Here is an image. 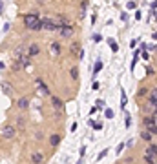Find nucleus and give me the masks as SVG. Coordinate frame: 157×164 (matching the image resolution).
Instances as JSON below:
<instances>
[{"label": "nucleus", "instance_id": "obj_24", "mask_svg": "<svg viewBox=\"0 0 157 164\" xmlns=\"http://www.w3.org/2000/svg\"><path fill=\"white\" fill-rule=\"evenodd\" d=\"M20 69H22V66H20V62H17V60H15V62H13V66H11V71H15V73H17V71H20Z\"/></svg>", "mask_w": 157, "mask_h": 164}, {"label": "nucleus", "instance_id": "obj_27", "mask_svg": "<svg viewBox=\"0 0 157 164\" xmlns=\"http://www.w3.org/2000/svg\"><path fill=\"white\" fill-rule=\"evenodd\" d=\"M91 38H93V42H95V44H99V42L102 40V35H99V33H95V35H93Z\"/></svg>", "mask_w": 157, "mask_h": 164}, {"label": "nucleus", "instance_id": "obj_16", "mask_svg": "<svg viewBox=\"0 0 157 164\" xmlns=\"http://www.w3.org/2000/svg\"><path fill=\"white\" fill-rule=\"evenodd\" d=\"M24 55H26V48H24V46H18V48H15V49H13V57H15V60H17V62L22 59Z\"/></svg>", "mask_w": 157, "mask_h": 164}, {"label": "nucleus", "instance_id": "obj_10", "mask_svg": "<svg viewBox=\"0 0 157 164\" xmlns=\"http://www.w3.org/2000/svg\"><path fill=\"white\" fill-rule=\"evenodd\" d=\"M40 29L55 31V29H57V26H55V22H53V18H42V20H40Z\"/></svg>", "mask_w": 157, "mask_h": 164}, {"label": "nucleus", "instance_id": "obj_14", "mask_svg": "<svg viewBox=\"0 0 157 164\" xmlns=\"http://www.w3.org/2000/svg\"><path fill=\"white\" fill-rule=\"evenodd\" d=\"M146 100H148V106L155 108L157 106V91H155V87L152 91H148V95H146Z\"/></svg>", "mask_w": 157, "mask_h": 164}, {"label": "nucleus", "instance_id": "obj_17", "mask_svg": "<svg viewBox=\"0 0 157 164\" xmlns=\"http://www.w3.org/2000/svg\"><path fill=\"white\" fill-rule=\"evenodd\" d=\"M49 49H51V55H53V57H59L60 55V44L59 42H51Z\"/></svg>", "mask_w": 157, "mask_h": 164}, {"label": "nucleus", "instance_id": "obj_12", "mask_svg": "<svg viewBox=\"0 0 157 164\" xmlns=\"http://www.w3.org/2000/svg\"><path fill=\"white\" fill-rule=\"evenodd\" d=\"M0 86H2V93H4L6 97H15V90H13V86L9 84L7 80H4Z\"/></svg>", "mask_w": 157, "mask_h": 164}, {"label": "nucleus", "instance_id": "obj_31", "mask_svg": "<svg viewBox=\"0 0 157 164\" xmlns=\"http://www.w3.org/2000/svg\"><path fill=\"white\" fill-rule=\"evenodd\" d=\"M146 51H148V49H146ZM146 51H141L139 55H141V57H143L144 60H148V59H150V55H148V53H146Z\"/></svg>", "mask_w": 157, "mask_h": 164}, {"label": "nucleus", "instance_id": "obj_3", "mask_svg": "<svg viewBox=\"0 0 157 164\" xmlns=\"http://www.w3.org/2000/svg\"><path fill=\"white\" fill-rule=\"evenodd\" d=\"M0 135H2L4 140H11L17 135V128L13 124H4V126H0Z\"/></svg>", "mask_w": 157, "mask_h": 164}, {"label": "nucleus", "instance_id": "obj_7", "mask_svg": "<svg viewBox=\"0 0 157 164\" xmlns=\"http://www.w3.org/2000/svg\"><path fill=\"white\" fill-rule=\"evenodd\" d=\"M59 33H60V38H71L73 37V33H75V29H73V26H62L59 27Z\"/></svg>", "mask_w": 157, "mask_h": 164}, {"label": "nucleus", "instance_id": "obj_18", "mask_svg": "<svg viewBox=\"0 0 157 164\" xmlns=\"http://www.w3.org/2000/svg\"><path fill=\"white\" fill-rule=\"evenodd\" d=\"M141 139H143L144 142H148V144H150V142H153V135L150 133V131H146V129L141 131Z\"/></svg>", "mask_w": 157, "mask_h": 164}, {"label": "nucleus", "instance_id": "obj_15", "mask_svg": "<svg viewBox=\"0 0 157 164\" xmlns=\"http://www.w3.org/2000/svg\"><path fill=\"white\" fill-rule=\"evenodd\" d=\"M48 142H49V146H51V148H57L60 142H62V137H60L59 133H53V135H49Z\"/></svg>", "mask_w": 157, "mask_h": 164}, {"label": "nucleus", "instance_id": "obj_5", "mask_svg": "<svg viewBox=\"0 0 157 164\" xmlns=\"http://www.w3.org/2000/svg\"><path fill=\"white\" fill-rule=\"evenodd\" d=\"M155 153H157L155 142H150V146L146 148V151H144V160L146 162H155Z\"/></svg>", "mask_w": 157, "mask_h": 164}, {"label": "nucleus", "instance_id": "obj_20", "mask_svg": "<svg viewBox=\"0 0 157 164\" xmlns=\"http://www.w3.org/2000/svg\"><path fill=\"white\" fill-rule=\"evenodd\" d=\"M69 51H71V55H77V51H80V44L79 42H71Z\"/></svg>", "mask_w": 157, "mask_h": 164}, {"label": "nucleus", "instance_id": "obj_26", "mask_svg": "<svg viewBox=\"0 0 157 164\" xmlns=\"http://www.w3.org/2000/svg\"><path fill=\"white\" fill-rule=\"evenodd\" d=\"M106 155H108V148H106V150H102V151L99 153V155H97V160H102V159L106 157Z\"/></svg>", "mask_w": 157, "mask_h": 164}, {"label": "nucleus", "instance_id": "obj_21", "mask_svg": "<svg viewBox=\"0 0 157 164\" xmlns=\"http://www.w3.org/2000/svg\"><path fill=\"white\" fill-rule=\"evenodd\" d=\"M101 69H102V60L99 59V60L95 62V66H93V77H95V75H97V73H99Z\"/></svg>", "mask_w": 157, "mask_h": 164}, {"label": "nucleus", "instance_id": "obj_9", "mask_svg": "<svg viewBox=\"0 0 157 164\" xmlns=\"http://www.w3.org/2000/svg\"><path fill=\"white\" fill-rule=\"evenodd\" d=\"M35 84H37V90H38V93H42L44 97H49L51 93H49V87L46 86V82L42 80V79H37L35 80Z\"/></svg>", "mask_w": 157, "mask_h": 164}, {"label": "nucleus", "instance_id": "obj_11", "mask_svg": "<svg viewBox=\"0 0 157 164\" xmlns=\"http://www.w3.org/2000/svg\"><path fill=\"white\" fill-rule=\"evenodd\" d=\"M17 108H18V111H26L29 108V98L27 97H18L17 98Z\"/></svg>", "mask_w": 157, "mask_h": 164}, {"label": "nucleus", "instance_id": "obj_1", "mask_svg": "<svg viewBox=\"0 0 157 164\" xmlns=\"http://www.w3.org/2000/svg\"><path fill=\"white\" fill-rule=\"evenodd\" d=\"M24 24H26V27L31 29V31H38V29H40V18H38L37 13H29V15L24 17Z\"/></svg>", "mask_w": 157, "mask_h": 164}, {"label": "nucleus", "instance_id": "obj_4", "mask_svg": "<svg viewBox=\"0 0 157 164\" xmlns=\"http://www.w3.org/2000/svg\"><path fill=\"white\" fill-rule=\"evenodd\" d=\"M51 97V106H53L55 113L57 115H64V102H62V98L57 97V95H49Z\"/></svg>", "mask_w": 157, "mask_h": 164}, {"label": "nucleus", "instance_id": "obj_37", "mask_svg": "<svg viewBox=\"0 0 157 164\" xmlns=\"http://www.w3.org/2000/svg\"><path fill=\"white\" fill-rule=\"evenodd\" d=\"M121 18H122V22H126V20H128V13H122Z\"/></svg>", "mask_w": 157, "mask_h": 164}, {"label": "nucleus", "instance_id": "obj_28", "mask_svg": "<svg viewBox=\"0 0 157 164\" xmlns=\"http://www.w3.org/2000/svg\"><path fill=\"white\" fill-rule=\"evenodd\" d=\"M124 146H126V144H124V142H121V144H119L117 148H115V151H117V155H121V151L124 150Z\"/></svg>", "mask_w": 157, "mask_h": 164}, {"label": "nucleus", "instance_id": "obj_40", "mask_svg": "<svg viewBox=\"0 0 157 164\" xmlns=\"http://www.w3.org/2000/svg\"><path fill=\"white\" fill-rule=\"evenodd\" d=\"M77 164H84V157H79V162Z\"/></svg>", "mask_w": 157, "mask_h": 164}, {"label": "nucleus", "instance_id": "obj_19", "mask_svg": "<svg viewBox=\"0 0 157 164\" xmlns=\"http://www.w3.org/2000/svg\"><path fill=\"white\" fill-rule=\"evenodd\" d=\"M69 75H71L73 80H79V68H77V66H71V68H69Z\"/></svg>", "mask_w": 157, "mask_h": 164}, {"label": "nucleus", "instance_id": "obj_22", "mask_svg": "<svg viewBox=\"0 0 157 164\" xmlns=\"http://www.w3.org/2000/svg\"><path fill=\"white\" fill-rule=\"evenodd\" d=\"M148 91H150L148 87H141V90L137 91V95H135V97H137V98H144L146 95H148Z\"/></svg>", "mask_w": 157, "mask_h": 164}, {"label": "nucleus", "instance_id": "obj_32", "mask_svg": "<svg viewBox=\"0 0 157 164\" xmlns=\"http://www.w3.org/2000/svg\"><path fill=\"white\" fill-rule=\"evenodd\" d=\"M135 7H137V4H135L133 0H132V2H128V6H126V9H135Z\"/></svg>", "mask_w": 157, "mask_h": 164}, {"label": "nucleus", "instance_id": "obj_35", "mask_svg": "<svg viewBox=\"0 0 157 164\" xmlns=\"http://www.w3.org/2000/svg\"><path fill=\"white\" fill-rule=\"evenodd\" d=\"M93 129H97V131H99V129H102V122H95V126H93Z\"/></svg>", "mask_w": 157, "mask_h": 164}, {"label": "nucleus", "instance_id": "obj_8", "mask_svg": "<svg viewBox=\"0 0 157 164\" xmlns=\"http://www.w3.org/2000/svg\"><path fill=\"white\" fill-rule=\"evenodd\" d=\"M29 160H31V164H44V160H46L44 151H35V153H31Z\"/></svg>", "mask_w": 157, "mask_h": 164}, {"label": "nucleus", "instance_id": "obj_33", "mask_svg": "<svg viewBox=\"0 0 157 164\" xmlns=\"http://www.w3.org/2000/svg\"><path fill=\"white\" fill-rule=\"evenodd\" d=\"M79 153H80V155H79V157H84V155H86V146H82Z\"/></svg>", "mask_w": 157, "mask_h": 164}, {"label": "nucleus", "instance_id": "obj_38", "mask_svg": "<svg viewBox=\"0 0 157 164\" xmlns=\"http://www.w3.org/2000/svg\"><path fill=\"white\" fill-rule=\"evenodd\" d=\"M135 46H137V38H135V40H132V42H130V48H135Z\"/></svg>", "mask_w": 157, "mask_h": 164}, {"label": "nucleus", "instance_id": "obj_29", "mask_svg": "<svg viewBox=\"0 0 157 164\" xmlns=\"http://www.w3.org/2000/svg\"><path fill=\"white\" fill-rule=\"evenodd\" d=\"M124 124H126V128L132 126V117H130V113H126V120H124Z\"/></svg>", "mask_w": 157, "mask_h": 164}, {"label": "nucleus", "instance_id": "obj_30", "mask_svg": "<svg viewBox=\"0 0 157 164\" xmlns=\"http://www.w3.org/2000/svg\"><path fill=\"white\" fill-rule=\"evenodd\" d=\"M146 73H148V75H155V68H153V66H148V68H146Z\"/></svg>", "mask_w": 157, "mask_h": 164}, {"label": "nucleus", "instance_id": "obj_6", "mask_svg": "<svg viewBox=\"0 0 157 164\" xmlns=\"http://www.w3.org/2000/svg\"><path fill=\"white\" fill-rule=\"evenodd\" d=\"M40 55V46L38 44H31V46H27V49H26V57L27 59H35V57H38Z\"/></svg>", "mask_w": 157, "mask_h": 164}, {"label": "nucleus", "instance_id": "obj_39", "mask_svg": "<svg viewBox=\"0 0 157 164\" xmlns=\"http://www.w3.org/2000/svg\"><path fill=\"white\" fill-rule=\"evenodd\" d=\"M97 108H104V102L102 100H97Z\"/></svg>", "mask_w": 157, "mask_h": 164}, {"label": "nucleus", "instance_id": "obj_25", "mask_svg": "<svg viewBox=\"0 0 157 164\" xmlns=\"http://www.w3.org/2000/svg\"><path fill=\"white\" fill-rule=\"evenodd\" d=\"M121 97H122L121 98V106L124 108V106H126V93H124V90H121Z\"/></svg>", "mask_w": 157, "mask_h": 164}, {"label": "nucleus", "instance_id": "obj_43", "mask_svg": "<svg viewBox=\"0 0 157 164\" xmlns=\"http://www.w3.org/2000/svg\"><path fill=\"white\" fill-rule=\"evenodd\" d=\"M0 2H2V0H0Z\"/></svg>", "mask_w": 157, "mask_h": 164}, {"label": "nucleus", "instance_id": "obj_2", "mask_svg": "<svg viewBox=\"0 0 157 164\" xmlns=\"http://www.w3.org/2000/svg\"><path fill=\"white\" fill-rule=\"evenodd\" d=\"M143 126H144V129L146 131H150V133L155 137V133H157V122H155V115H144L143 117Z\"/></svg>", "mask_w": 157, "mask_h": 164}, {"label": "nucleus", "instance_id": "obj_36", "mask_svg": "<svg viewBox=\"0 0 157 164\" xmlns=\"http://www.w3.org/2000/svg\"><path fill=\"white\" fill-rule=\"evenodd\" d=\"M146 49H150V51H155V44H150V46L146 44Z\"/></svg>", "mask_w": 157, "mask_h": 164}, {"label": "nucleus", "instance_id": "obj_41", "mask_svg": "<svg viewBox=\"0 0 157 164\" xmlns=\"http://www.w3.org/2000/svg\"><path fill=\"white\" fill-rule=\"evenodd\" d=\"M4 68H6V64H4L2 60H0V69H4Z\"/></svg>", "mask_w": 157, "mask_h": 164}, {"label": "nucleus", "instance_id": "obj_34", "mask_svg": "<svg viewBox=\"0 0 157 164\" xmlns=\"http://www.w3.org/2000/svg\"><path fill=\"white\" fill-rule=\"evenodd\" d=\"M113 115H115V113L111 111V109H106V117H108V118H113Z\"/></svg>", "mask_w": 157, "mask_h": 164}, {"label": "nucleus", "instance_id": "obj_42", "mask_svg": "<svg viewBox=\"0 0 157 164\" xmlns=\"http://www.w3.org/2000/svg\"><path fill=\"white\" fill-rule=\"evenodd\" d=\"M2 9H4V6H2V2H0V13H2Z\"/></svg>", "mask_w": 157, "mask_h": 164}, {"label": "nucleus", "instance_id": "obj_13", "mask_svg": "<svg viewBox=\"0 0 157 164\" xmlns=\"http://www.w3.org/2000/svg\"><path fill=\"white\" fill-rule=\"evenodd\" d=\"M15 128H18V129H26V126H27V118L24 117V115H17V118H15V124H13Z\"/></svg>", "mask_w": 157, "mask_h": 164}, {"label": "nucleus", "instance_id": "obj_23", "mask_svg": "<svg viewBox=\"0 0 157 164\" xmlns=\"http://www.w3.org/2000/svg\"><path fill=\"white\" fill-rule=\"evenodd\" d=\"M108 42H110V48H111V51H113V53H117V51H119L117 42H115V40H108Z\"/></svg>", "mask_w": 157, "mask_h": 164}]
</instances>
